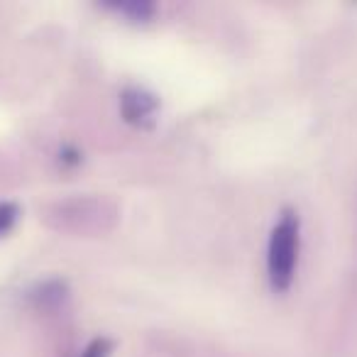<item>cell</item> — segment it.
<instances>
[{"instance_id":"6da1fadb","label":"cell","mask_w":357,"mask_h":357,"mask_svg":"<svg viewBox=\"0 0 357 357\" xmlns=\"http://www.w3.org/2000/svg\"><path fill=\"white\" fill-rule=\"evenodd\" d=\"M298 262V213L284 208L269 238L267 272L274 291H287L294 282Z\"/></svg>"},{"instance_id":"7a4b0ae2","label":"cell","mask_w":357,"mask_h":357,"mask_svg":"<svg viewBox=\"0 0 357 357\" xmlns=\"http://www.w3.org/2000/svg\"><path fill=\"white\" fill-rule=\"evenodd\" d=\"M154 108H157V100H154V96L144 93V91H137V89L125 91L123 113H125V118H128L130 123L144 125V120L154 115Z\"/></svg>"},{"instance_id":"3957f363","label":"cell","mask_w":357,"mask_h":357,"mask_svg":"<svg viewBox=\"0 0 357 357\" xmlns=\"http://www.w3.org/2000/svg\"><path fill=\"white\" fill-rule=\"evenodd\" d=\"M113 8L118 13L130 15L132 20H147L154 13V6H149V3H120V6H113Z\"/></svg>"},{"instance_id":"277c9868","label":"cell","mask_w":357,"mask_h":357,"mask_svg":"<svg viewBox=\"0 0 357 357\" xmlns=\"http://www.w3.org/2000/svg\"><path fill=\"white\" fill-rule=\"evenodd\" d=\"M17 218V206L13 204H0V235H6L13 228Z\"/></svg>"},{"instance_id":"5b68a950","label":"cell","mask_w":357,"mask_h":357,"mask_svg":"<svg viewBox=\"0 0 357 357\" xmlns=\"http://www.w3.org/2000/svg\"><path fill=\"white\" fill-rule=\"evenodd\" d=\"M110 347H113V342L105 340V337H98V340H93L89 347H86L81 357H108Z\"/></svg>"}]
</instances>
